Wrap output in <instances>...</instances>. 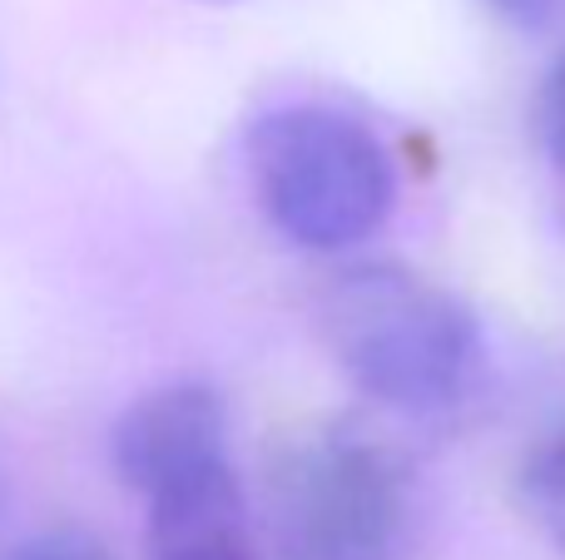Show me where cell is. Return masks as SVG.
I'll return each instance as SVG.
<instances>
[{"instance_id":"cell-3","label":"cell","mask_w":565,"mask_h":560,"mask_svg":"<svg viewBox=\"0 0 565 560\" xmlns=\"http://www.w3.org/2000/svg\"><path fill=\"white\" fill-rule=\"evenodd\" d=\"M318 327L358 392L402 417H441L477 392L481 327L451 288L402 263H352L328 278Z\"/></svg>"},{"instance_id":"cell-5","label":"cell","mask_w":565,"mask_h":560,"mask_svg":"<svg viewBox=\"0 0 565 560\" xmlns=\"http://www.w3.org/2000/svg\"><path fill=\"white\" fill-rule=\"evenodd\" d=\"M521 502L565 560V427L541 437L521 462Z\"/></svg>"},{"instance_id":"cell-1","label":"cell","mask_w":565,"mask_h":560,"mask_svg":"<svg viewBox=\"0 0 565 560\" xmlns=\"http://www.w3.org/2000/svg\"><path fill=\"white\" fill-rule=\"evenodd\" d=\"M119 482L145 502L149 560H258V506L228 456V412L209 383L135 397L109 432Z\"/></svg>"},{"instance_id":"cell-9","label":"cell","mask_w":565,"mask_h":560,"mask_svg":"<svg viewBox=\"0 0 565 560\" xmlns=\"http://www.w3.org/2000/svg\"><path fill=\"white\" fill-rule=\"evenodd\" d=\"M10 506V462H6V446H0V516Z\"/></svg>"},{"instance_id":"cell-6","label":"cell","mask_w":565,"mask_h":560,"mask_svg":"<svg viewBox=\"0 0 565 560\" xmlns=\"http://www.w3.org/2000/svg\"><path fill=\"white\" fill-rule=\"evenodd\" d=\"M0 560H115V556H109L89 531L55 526V531H35V536H25V541L6 546Z\"/></svg>"},{"instance_id":"cell-2","label":"cell","mask_w":565,"mask_h":560,"mask_svg":"<svg viewBox=\"0 0 565 560\" xmlns=\"http://www.w3.org/2000/svg\"><path fill=\"white\" fill-rule=\"evenodd\" d=\"M258 526L274 560H422L427 496L392 442L318 422L274 452Z\"/></svg>"},{"instance_id":"cell-7","label":"cell","mask_w":565,"mask_h":560,"mask_svg":"<svg viewBox=\"0 0 565 560\" xmlns=\"http://www.w3.org/2000/svg\"><path fill=\"white\" fill-rule=\"evenodd\" d=\"M536 125H541V144H546V159L561 169V179H565V50L556 55V65H551L546 85H541Z\"/></svg>"},{"instance_id":"cell-4","label":"cell","mask_w":565,"mask_h":560,"mask_svg":"<svg viewBox=\"0 0 565 560\" xmlns=\"http://www.w3.org/2000/svg\"><path fill=\"white\" fill-rule=\"evenodd\" d=\"M244 164L258 214L302 254H352L397 204L387 139L328 99L264 109L244 134Z\"/></svg>"},{"instance_id":"cell-8","label":"cell","mask_w":565,"mask_h":560,"mask_svg":"<svg viewBox=\"0 0 565 560\" xmlns=\"http://www.w3.org/2000/svg\"><path fill=\"white\" fill-rule=\"evenodd\" d=\"M491 10H497L501 20H511V25H551L556 15H565V0H487Z\"/></svg>"}]
</instances>
